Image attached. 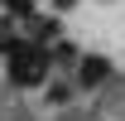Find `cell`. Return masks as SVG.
I'll use <instances>...</instances> for the list:
<instances>
[{"mask_svg":"<svg viewBox=\"0 0 125 121\" xmlns=\"http://www.w3.org/2000/svg\"><path fill=\"white\" fill-rule=\"evenodd\" d=\"M15 44H19L15 24H10V19H0V53H15Z\"/></svg>","mask_w":125,"mask_h":121,"instance_id":"cell-4","label":"cell"},{"mask_svg":"<svg viewBox=\"0 0 125 121\" xmlns=\"http://www.w3.org/2000/svg\"><path fill=\"white\" fill-rule=\"evenodd\" d=\"M48 63H53V58H48V48L19 39L15 53H10V82H15V87H39V82L48 77Z\"/></svg>","mask_w":125,"mask_h":121,"instance_id":"cell-1","label":"cell"},{"mask_svg":"<svg viewBox=\"0 0 125 121\" xmlns=\"http://www.w3.org/2000/svg\"><path fill=\"white\" fill-rule=\"evenodd\" d=\"M29 39H34V44L58 39V19H53V15H34V19H29Z\"/></svg>","mask_w":125,"mask_h":121,"instance_id":"cell-3","label":"cell"},{"mask_svg":"<svg viewBox=\"0 0 125 121\" xmlns=\"http://www.w3.org/2000/svg\"><path fill=\"white\" fill-rule=\"evenodd\" d=\"M106 73H111V63H106V58H96V53H87V58L77 63V82H82V87L106 82Z\"/></svg>","mask_w":125,"mask_h":121,"instance_id":"cell-2","label":"cell"}]
</instances>
